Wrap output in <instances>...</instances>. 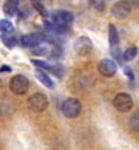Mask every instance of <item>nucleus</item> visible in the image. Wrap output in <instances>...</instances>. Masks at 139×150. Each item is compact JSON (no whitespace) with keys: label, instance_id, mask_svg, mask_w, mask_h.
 Masks as SVG:
<instances>
[{"label":"nucleus","instance_id":"obj_5","mask_svg":"<svg viewBox=\"0 0 139 150\" xmlns=\"http://www.w3.org/2000/svg\"><path fill=\"white\" fill-rule=\"evenodd\" d=\"M20 45L26 47V48H34L39 43L45 42V36L40 34V33H31V34H23L20 37Z\"/></svg>","mask_w":139,"mask_h":150},{"label":"nucleus","instance_id":"obj_20","mask_svg":"<svg viewBox=\"0 0 139 150\" xmlns=\"http://www.w3.org/2000/svg\"><path fill=\"white\" fill-rule=\"evenodd\" d=\"M111 54H113V57H114V59H118V60L122 59L121 51H119V45H118V47H111Z\"/></svg>","mask_w":139,"mask_h":150},{"label":"nucleus","instance_id":"obj_23","mask_svg":"<svg viewBox=\"0 0 139 150\" xmlns=\"http://www.w3.org/2000/svg\"><path fill=\"white\" fill-rule=\"evenodd\" d=\"M32 2H37V3H42V2H47V0H32Z\"/></svg>","mask_w":139,"mask_h":150},{"label":"nucleus","instance_id":"obj_9","mask_svg":"<svg viewBox=\"0 0 139 150\" xmlns=\"http://www.w3.org/2000/svg\"><path fill=\"white\" fill-rule=\"evenodd\" d=\"M97 70L99 73L105 77H110V76H114L116 73V62L111 59H102L97 65Z\"/></svg>","mask_w":139,"mask_h":150},{"label":"nucleus","instance_id":"obj_16","mask_svg":"<svg viewBox=\"0 0 139 150\" xmlns=\"http://www.w3.org/2000/svg\"><path fill=\"white\" fill-rule=\"evenodd\" d=\"M130 125H131V129H133V130L139 132V112H136L135 115L131 116V119H130Z\"/></svg>","mask_w":139,"mask_h":150},{"label":"nucleus","instance_id":"obj_8","mask_svg":"<svg viewBox=\"0 0 139 150\" xmlns=\"http://www.w3.org/2000/svg\"><path fill=\"white\" fill-rule=\"evenodd\" d=\"M130 11H131V6L127 0H121V2H118L111 8V13H113V16L116 19H125L130 14Z\"/></svg>","mask_w":139,"mask_h":150},{"label":"nucleus","instance_id":"obj_7","mask_svg":"<svg viewBox=\"0 0 139 150\" xmlns=\"http://www.w3.org/2000/svg\"><path fill=\"white\" fill-rule=\"evenodd\" d=\"M73 48H74V51L77 54H88L91 51V48H93V43H91V40L87 36H80V37H77L74 40Z\"/></svg>","mask_w":139,"mask_h":150},{"label":"nucleus","instance_id":"obj_2","mask_svg":"<svg viewBox=\"0 0 139 150\" xmlns=\"http://www.w3.org/2000/svg\"><path fill=\"white\" fill-rule=\"evenodd\" d=\"M113 105H114L116 110H119L122 113H127L133 108V99H131L130 94H127V93H119L114 96Z\"/></svg>","mask_w":139,"mask_h":150},{"label":"nucleus","instance_id":"obj_1","mask_svg":"<svg viewBox=\"0 0 139 150\" xmlns=\"http://www.w3.org/2000/svg\"><path fill=\"white\" fill-rule=\"evenodd\" d=\"M60 110H62L64 116H66V118H76V116L80 115V110H82V105L80 102L77 101V99L74 98H68L66 101H64L62 107H60Z\"/></svg>","mask_w":139,"mask_h":150},{"label":"nucleus","instance_id":"obj_15","mask_svg":"<svg viewBox=\"0 0 139 150\" xmlns=\"http://www.w3.org/2000/svg\"><path fill=\"white\" fill-rule=\"evenodd\" d=\"M31 64H32V65H36L37 68H42L43 71H48V68H49V64H48V62H45V60L32 59V60H31Z\"/></svg>","mask_w":139,"mask_h":150},{"label":"nucleus","instance_id":"obj_22","mask_svg":"<svg viewBox=\"0 0 139 150\" xmlns=\"http://www.w3.org/2000/svg\"><path fill=\"white\" fill-rule=\"evenodd\" d=\"M0 71H11V68H9V67H2Z\"/></svg>","mask_w":139,"mask_h":150},{"label":"nucleus","instance_id":"obj_11","mask_svg":"<svg viewBox=\"0 0 139 150\" xmlns=\"http://www.w3.org/2000/svg\"><path fill=\"white\" fill-rule=\"evenodd\" d=\"M108 39H110V45L111 47H118L119 45V34L114 25H108Z\"/></svg>","mask_w":139,"mask_h":150},{"label":"nucleus","instance_id":"obj_18","mask_svg":"<svg viewBox=\"0 0 139 150\" xmlns=\"http://www.w3.org/2000/svg\"><path fill=\"white\" fill-rule=\"evenodd\" d=\"M32 6H34L37 11H39V13H40L42 16H43V17H48V13H47V9H45V6H43V5L42 3H37V2H32Z\"/></svg>","mask_w":139,"mask_h":150},{"label":"nucleus","instance_id":"obj_21","mask_svg":"<svg viewBox=\"0 0 139 150\" xmlns=\"http://www.w3.org/2000/svg\"><path fill=\"white\" fill-rule=\"evenodd\" d=\"M124 73H125V76L128 77V79H135V74H133V71H131V68H128V67H125L124 68Z\"/></svg>","mask_w":139,"mask_h":150},{"label":"nucleus","instance_id":"obj_14","mask_svg":"<svg viewBox=\"0 0 139 150\" xmlns=\"http://www.w3.org/2000/svg\"><path fill=\"white\" fill-rule=\"evenodd\" d=\"M0 39H2L3 45L8 47V48H13V47H16V43H17V39L13 37L11 34H2V36H0Z\"/></svg>","mask_w":139,"mask_h":150},{"label":"nucleus","instance_id":"obj_12","mask_svg":"<svg viewBox=\"0 0 139 150\" xmlns=\"http://www.w3.org/2000/svg\"><path fill=\"white\" fill-rule=\"evenodd\" d=\"M136 54H138V48L135 47V45H131V47H128L124 51V54H122V59L124 60H127V62H130V60H133L136 57Z\"/></svg>","mask_w":139,"mask_h":150},{"label":"nucleus","instance_id":"obj_10","mask_svg":"<svg viewBox=\"0 0 139 150\" xmlns=\"http://www.w3.org/2000/svg\"><path fill=\"white\" fill-rule=\"evenodd\" d=\"M36 77H37V81L40 82V84H43L47 88H53V87H54L51 77H49L43 70H37V71H36Z\"/></svg>","mask_w":139,"mask_h":150},{"label":"nucleus","instance_id":"obj_19","mask_svg":"<svg viewBox=\"0 0 139 150\" xmlns=\"http://www.w3.org/2000/svg\"><path fill=\"white\" fill-rule=\"evenodd\" d=\"M22 2H23V0H6V5H5V6H9L16 11H19V6H20Z\"/></svg>","mask_w":139,"mask_h":150},{"label":"nucleus","instance_id":"obj_4","mask_svg":"<svg viewBox=\"0 0 139 150\" xmlns=\"http://www.w3.org/2000/svg\"><path fill=\"white\" fill-rule=\"evenodd\" d=\"M9 88L14 94H23V93H26L28 88H30V82H28V79L23 74H17L11 79Z\"/></svg>","mask_w":139,"mask_h":150},{"label":"nucleus","instance_id":"obj_13","mask_svg":"<svg viewBox=\"0 0 139 150\" xmlns=\"http://www.w3.org/2000/svg\"><path fill=\"white\" fill-rule=\"evenodd\" d=\"M14 30L13 23L8 20V19H2L0 20V31H2V34H11Z\"/></svg>","mask_w":139,"mask_h":150},{"label":"nucleus","instance_id":"obj_6","mask_svg":"<svg viewBox=\"0 0 139 150\" xmlns=\"http://www.w3.org/2000/svg\"><path fill=\"white\" fill-rule=\"evenodd\" d=\"M51 20L54 22V23H57V25H62V26H68L73 23V13H70V11H66V9H59V11H56V13L53 14V17Z\"/></svg>","mask_w":139,"mask_h":150},{"label":"nucleus","instance_id":"obj_17","mask_svg":"<svg viewBox=\"0 0 139 150\" xmlns=\"http://www.w3.org/2000/svg\"><path fill=\"white\" fill-rule=\"evenodd\" d=\"M91 5H93V8L97 9V11L105 9V0H91Z\"/></svg>","mask_w":139,"mask_h":150},{"label":"nucleus","instance_id":"obj_3","mask_svg":"<svg viewBox=\"0 0 139 150\" xmlns=\"http://www.w3.org/2000/svg\"><path fill=\"white\" fill-rule=\"evenodd\" d=\"M28 105H30V108L32 112L40 113L43 110H47V107H48V98L43 93H34L30 98V101H28Z\"/></svg>","mask_w":139,"mask_h":150}]
</instances>
